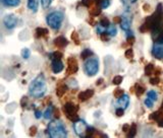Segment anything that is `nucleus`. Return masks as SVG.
Masks as SVG:
<instances>
[{
  "label": "nucleus",
  "mask_w": 163,
  "mask_h": 138,
  "mask_svg": "<svg viewBox=\"0 0 163 138\" xmlns=\"http://www.w3.org/2000/svg\"><path fill=\"white\" fill-rule=\"evenodd\" d=\"M46 90H47V85H46L43 74H39L29 85V94L35 99L42 98L45 95Z\"/></svg>",
  "instance_id": "obj_1"
},
{
  "label": "nucleus",
  "mask_w": 163,
  "mask_h": 138,
  "mask_svg": "<svg viewBox=\"0 0 163 138\" xmlns=\"http://www.w3.org/2000/svg\"><path fill=\"white\" fill-rule=\"evenodd\" d=\"M48 135L52 138H64L68 135L65 126L59 120H53L48 125Z\"/></svg>",
  "instance_id": "obj_2"
},
{
  "label": "nucleus",
  "mask_w": 163,
  "mask_h": 138,
  "mask_svg": "<svg viewBox=\"0 0 163 138\" xmlns=\"http://www.w3.org/2000/svg\"><path fill=\"white\" fill-rule=\"evenodd\" d=\"M64 19V14L61 11H53L51 13H49L46 18V22L47 24L54 31H58L61 28V24L63 23Z\"/></svg>",
  "instance_id": "obj_3"
},
{
  "label": "nucleus",
  "mask_w": 163,
  "mask_h": 138,
  "mask_svg": "<svg viewBox=\"0 0 163 138\" xmlns=\"http://www.w3.org/2000/svg\"><path fill=\"white\" fill-rule=\"evenodd\" d=\"M84 70L88 76H95L99 71V60L97 58H88L84 64Z\"/></svg>",
  "instance_id": "obj_4"
},
{
  "label": "nucleus",
  "mask_w": 163,
  "mask_h": 138,
  "mask_svg": "<svg viewBox=\"0 0 163 138\" xmlns=\"http://www.w3.org/2000/svg\"><path fill=\"white\" fill-rule=\"evenodd\" d=\"M78 110L79 108L73 103H68L63 106V112L66 117L70 121H77L78 120Z\"/></svg>",
  "instance_id": "obj_5"
},
{
  "label": "nucleus",
  "mask_w": 163,
  "mask_h": 138,
  "mask_svg": "<svg viewBox=\"0 0 163 138\" xmlns=\"http://www.w3.org/2000/svg\"><path fill=\"white\" fill-rule=\"evenodd\" d=\"M73 130L76 132V134L80 137H86V133L89 130V126L84 120H77L73 123Z\"/></svg>",
  "instance_id": "obj_6"
},
{
  "label": "nucleus",
  "mask_w": 163,
  "mask_h": 138,
  "mask_svg": "<svg viewBox=\"0 0 163 138\" xmlns=\"http://www.w3.org/2000/svg\"><path fill=\"white\" fill-rule=\"evenodd\" d=\"M18 22H19L18 16L12 13L5 15L3 18V24L7 30H12V28H14L16 26H18Z\"/></svg>",
  "instance_id": "obj_7"
},
{
  "label": "nucleus",
  "mask_w": 163,
  "mask_h": 138,
  "mask_svg": "<svg viewBox=\"0 0 163 138\" xmlns=\"http://www.w3.org/2000/svg\"><path fill=\"white\" fill-rule=\"evenodd\" d=\"M78 61L74 59V58H68V69H66V72L68 75L73 74L78 71Z\"/></svg>",
  "instance_id": "obj_8"
},
{
  "label": "nucleus",
  "mask_w": 163,
  "mask_h": 138,
  "mask_svg": "<svg viewBox=\"0 0 163 138\" xmlns=\"http://www.w3.org/2000/svg\"><path fill=\"white\" fill-rule=\"evenodd\" d=\"M51 68L52 71L55 74L57 73H60L62 70L64 69V64L62 63V61L60 59H55V60H52V63H51Z\"/></svg>",
  "instance_id": "obj_9"
},
{
  "label": "nucleus",
  "mask_w": 163,
  "mask_h": 138,
  "mask_svg": "<svg viewBox=\"0 0 163 138\" xmlns=\"http://www.w3.org/2000/svg\"><path fill=\"white\" fill-rule=\"evenodd\" d=\"M131 23H132V18L128 15H123L122 18V23H120V27H122V31L128 32L131 30Z\"/></svg>",
  "instance_id": "obj_10"
},
{
  "label": "nucleus",
  "mask_w": 163,
  "mask_h": 138,
  "mask_svg": "<svg viewBox=\"0 0 163 138\" xmlns=\"http://www.w3.org/2000/svg\"><path fill=\"white\" fill-rule=\"evenodd\" d=\"M152 55L157 59H163V45L157 44L154 46L152 50Z\"/></svg>",
  "instance_id": "obj_11"
},
{
  "label": "nucleus",
  "mask_w": 163,
  "mask_h": 138,
  "mask_svg": "<svg viewBox=\"0 0 163 138\" xmlns=\"http://www.w3.org/2000/svg\"><path fill=\"white\" fill-rule=\"evenodd\" d=\"M93 95H94L93 89H87V90H84V91H82V93L79 94V100L82 102H85V101H87V100L91 99Z\"/></svg>",
  "instance_id": "obj_12"
},
{
  "label": "nucleus",
  "mask_w": 163,
  "mask_h": 138,
  "mask_svg": "<svg viewBox=\"0 0 163 138\" xmlns=\"http://www.w3.org/2000/svg\"><path fill=\"white\" fill-rule=\"evenodd\" d=\"M128 104H129V98H128V95H125L123 94L122 97L118 98V101H117V105L120 107V108H122V109H127L128 106Z\"/></svg>",
  "instance_id": "obj_13"
},
{
  "label": "nucleus",
  "mask_w": 163,
  "mask_h": 138,
  "mask_svg": "<svg viewBox=\"0 0 163 138\" xmlns=\"http://www.w3.org/2000/svg\"><path fill=\"white\" fill-rule=\"evenodd\" d=\"M68 40H66L65 38L62 37V36L57 37L56 39L54 40V45H55L56 47H58V48H64L65 46H68Z\"/></svg>",
  "instance_id": "obj_14"
},
{
  "label": "nucleus",
  "mask_w": 163,
  "mask_h": 138,
  "mask_svg": "<svg viewBox=\"0 0 163 138\" xmlns=\"http://www.w3.org/2000/svg\"><path fill=\"white\" fill-rule=\"evenodd\" d=\"M28 8L33 12H37L39 8V0H28Z\"/></svg>",
  "instance_id": "obj_15"
},
{
  "label": "nucleus",
  "mask_w": 163,
  "mask_h": 138,
  "mask_svg": "<svg viewBox=\"0 0 163 138\" xmlns=\"http://www.w3.org/2000/svg\"><path fill=\"white\" fill-rule=\"evenodd\" d=\"M2 3L8 7H16L19 5L20 0H2Z\"/></svg>",
  "instance_id": "obj_16"
},
{
  "label": "nucleus",
  "mask_w": 163,
  "mask_h": 138,
  "mask_svg": "<svg viewBox=\"0 0 163 138\" xmlns=\"http://www.w3.org/2000/svg\"><path fill=\"white\" fill-rule=\"evenodd\" d=\"M48 34V30L44 28H36V37L37 38H42Z\"/></svg>",
  "instance_id": "obj_17"
},
{
  "label": "nucleus",
  "mask_w": 163,
  "mask_h": 138,
  "mask_svg": "<svg viewBox=\"0 0 163 138\" xmlns=\"http://www.w3.org/2000/svg\"><path fill=\"white\" fill-rule=\"evenodd\" d=\"M66 90H68V85H65V84H61L57 87V89H56V95H58V97H62L65 93H66Z\"/></svg>",
  "instance_id": "obj_18"
},
{
  "label": "nucleus",
  "mask_w": 163,
  "mask_h": 138,
  "mask_svg": "<svg viewBox=\"0 0 163 138\" xmlns=\"http://www.w3.org/2000/svg\"><path fill=\"white\" fill-rule=\"evenodd\" d=\"M53 110H54L53 106H48V108L46 109V111L44 113V116H43L46 120H49L52 117V115H53Z\"/></svg>",
  "instance_id": "obj_19"
},
{
  "label": "nucleus",
  "mask_w": 163,
  "mask_h": 138,
  "mask_svg": "<svg viewBox=\"0 0 163 138\" xmlns=\"http://www.w3.org/2000/svg\"><path fill=\"white\" fill-rule=\"evenodd\" d=\"M135 94H136V95L137 97H141L142 95H143L144 93H145V87L144 86H142L141 84H139V83H138V84H136L135 85Z\"/></svg>",
  "instance_id": "obj_20"
},
{
  "label": "nucleus",
  "mask_w": 163,
  "mask_h": 138,
  "mask_svg": "<svg viewBox=\"0 0 163 138\" xmlns=\"http://www.w3.org/2000/svg\"><path fill=\"white\" fill-rule=\"evenodd\" d=\"M107 33H108V34H109L111 37L116 36V34H117V28H116V27H115V23H114V24H110V26L108 27V28H107Z\"/></svg>",
  "instance_id": "obj_21"
},
{
  "label": "nucleus",
  "mask_w": 163,
  "mask_h": 138,
  "mask_svg": "<svg viewBox=\"0 0 163 138\" xmlns=\"http://www.w3.org/2000/svg\"><path fill=\"white\" fill-rule=\"evenodd\" d=\"M147 98L151 99L153 102H156L158 99V95L155 90H149L147 93Z\"/></svg>",
  "instance_id": "obj_22"
},
{
  "label": "nucleus",
  "mask_w": 163,
  "mask_h": 138,
  "mask_svg": "<svg viewBox=\"0 0 163 138\" xmlns=\"http://www.w3.org/2000/svg\"><path fill=\"white\" fill-rule=\"evenodd\" d=\"M92 55H93V52H92L90 49H85V50H83L81 57L83 59H87V58H90Z\"/></svg>",
  "instance_id": "obj_23"
},
{
  "label": "nucleus",
  "mask_w": 163,
  "mask_h": 138,
  "mask_svg": "<svg viewBox=\"0 0 163 138\" xmlns=\"http://www.w3.org/2000/svg\"><path fill=\"white\" fill-rule=\"evenodd\" d=\"M62 56H63V54L59 51H56V52H53L50 54V59L51 60H55V59H61Z\"/></svg>",
  "instance_id": "obj_24"
},
{
  "label": "nucleus",
  "mask_w": 163,
  "mask_h": 138,
  "mask_svg": "<svg viewBox=\"0 0 163 138\" xmlns=\"http://www.w3.org/2000/svg\"><path fill=\"white\" fill-rule=\"evenodd\" d=\"M96 31H97V34L102 35V34H104V33L107 32V28H105L104 26H102V24L99 23L97 24V27H96Z\"/></svg>",
  "instance_id": "obj_25"
},
{
  "label": "nucleus",
  "mask_w": 163,
  "mask_h": 138,
  "mask_svg": "<svg viewBox=\"0 0 163 138\" xmlns=\"http://www.w3.org/2000/svg\"><path fill=\"white\" fill-rule=\"evenodd\" d=\"M155 70V67H154L153 64H148L145 67V73L146 75H151L153 73V71Z\"/></svg>",
  "instance_id": "obj_26"
},
{
  "label": "nucleus",
  "mask_w": 163,
  "mask_h": 138,
  "mask_svg": "<svg viewBox=\"0 0 163 138\" xmlns=\"http://www.w3.org/2000/svg\"><path fill=\"white\" fill-rule=\"evenodd\" d=\"M128 137H133L136 135V133H137V125L136 124H133L132 126H131V128H129V130H128Z\"/></svg>",
  "instance_id": "obj_27"
},
{
  "label": "nucleus",
  "mask_w": 163,
  "mask_h": 138,
  "mask_svg": "<svg viewBox=\"0 0 163 138\" xmlns=\"http://www.w3.org/2000/svg\"><path fill=\"white\" fill-rule=\"evenodd\" d=\"M122 80H123V77L122 75H116V76H114L113 79H112V82H113V84L118 85L122 82Z\"/></svg>",
  "instance_id": "obj_28"
},
{
  "label": "nucleus",
  "mask_w": 163,
  "mask_h": 138,
  "mask_svg": "<svg viewBox=\"0 0 163 138\" xmlns=\"http://www.w3.org/2000/svg\"><path fill=\"white\" fill-rule=\"evenodd\" d=\"M100 6L102 9H106L110 6V0H100Z\"/></svg>",
  "instance_id": "obj_29"
},
{
  "label": "nucleus",
  "mask_w": 163,
  "mask_h": 138,
  "mask_svg": "<svg viewBox=\"0 0 163 138\" xmlns=\"http://www.w3.org/2000/svg\"><path fill=\"white\" fill-rule=\"evenodd\" d=\"M155 42H156V44L163 45V31H161L159 34L155 37Z\"/></svg>",
  "instance_id": "obj_30"
},
{
  "label": "nucleus",
  "mask_w": 163,
  "mask_h": 138,
  "mask_svg": "<svg viewBox=\"0 0 163 138\" xmlns=\"http://www.w3.org/2000/svg\"><path fill=\"white\" fill-rule=\"evenodd\" d=\"M30 55H31V52H30V50L29 49L24 48V49L22 50V57L24 58V59H29Z\"/></svg>",
  "instance_id": "obj_31"
},
{
  "label": "nucleus",
  "mask_w": 163,
  "mask_h": 138,
  "mask_svg": "<svg viewBox=\"0 0 163 138\" xmlns=\"http://www.w3.org/2000/svg\"><path fill=\"white\" fill-rule=\"evenodd\" d=\"M41 3H42V6H43L44 9H46V8L50 7V5H51V3H52V0H41Z\"/></svg>",
  "instance_id": "obj_32"
},
{
  "label": "nucleus",
  "mask_w": 163,
  "mask_h": 138,
  "mask_svg": "<svg viewBox=\"0 0 163 138\" xmlns=\"http://www.w3.org/2000/svg\"><path fill=\"white\" fill-rule=\"evenodd\" d=\"M90 13L91 15H93V16H98L100 13H101V9L100 8H92V9L90 10Z\"/></svg>",
  "instance_id": "obj_33"
},
{
  "label": "nucleus",
  "mask_w": 163,
  "mask_h": 138,
  "mask_svg": "<svg viewBox=\"0 0 163 138\" xmlns=\"http://www.w3.org/2000/svg\"><path fill=\"white\" fill-rule=\"evenodd\" d=\"M124 93H123V89H116L115 90H114V93H113V95L116 98V99H118V98H120L122 97V95H123Z\"/></svg>",
  "instance_id": "obj_34"
},
{
  "label": "nucleus",
  "mask_w": 163,
  "mask_h": 138,
  "mask_svg": "<svg viewBox=\"0 0 163 138\" xmlns=\"http://www.w3.org/2000/svg\"><path fill=\"white\" fill-rule=\"evenodd\" d=\"M137 1V0H122V3L123 4V5L127 7V8H128L129 6L132 5V4H133Z\"/></svg>",
  "instance_id": "obj_35"
},
{
  "label": "nucleus",
  "mask_w": 163,
  "mask_h": 138,
  "mask_svg": "<svg viewBox=\"0 0 163 138\" xmlns=\"http://www.w3.org/2000/svg\"><path fill=\"white\" fill-rule=\"evenodd\" d=\"M125 58H128V59H133V49H128L127 51H125Z\"/></svg>",
  "instance_id": "obj_36"
},
{
  "label": "nucleus",
  "mask_w": 163,
  "mask_h": 138,
  "mask_svg": "<svg viewBox=\"0 0 163 138\" xmlns=\"http://www.w3.org/2000/svg\"><path fill=\"white\" fill-rule=\"evenodd\" d=\"M100 23H101L102 26H104L105 28H108V27L110 26V22H109V19L106 18H102L101 20H100Z\"/></svg>",
  "instance_id": "obj_37"
},
{
  "label": "nucleus",
  "mask_w": 163,
  "mask_h": 138,
  "mask_svg": "<svg viewBox=\"0 0 163 138\" xmlns=\"http://www.w3.org/2000/svg\"><path fill=\"white\" fill-rule=\"evenodd\" d=\"M144 104H145V106H146V107H148V108H152V107H153V105H154V102L152 101L151 99L147 98V99L145 100Z\"/></svg>",
  "instance_id": "obj_38"
},
{
  "label": "nucleus",
  "mask_w": 163,
  "mask_h": 138,
  "mask_svg": "<svg viewBox=\"0 0 163 138\" xmlns=\"http://www.w3.org/2000/svg\"><path fill=\"white\" fill-rule=\"evenodd\" d=\"M115 114H116V116L117 117H122V116H123V114H124V109H122V108H117L116 109V111H115Z\"/></svg>",
  "instance_id": "obj_39"
},
{
  "label": "nucleus",
  "mask_w": 163,
  "mask_h": 138,
  "mask_svg": "<svg viewBox=\"0 0 163 138\" xmlns=\"http://www.w3.org/2000/svg\"><path fill=\"white\" fill-rule=\"evenodd\" d=\"M93 1H95V0H82V4L86 7H90L92 5V3H93Z\"/></svg>",
  "instance_id": "obj_40"
},
{
  "label": "nucleus",
  "mask_w": 163,
  "mask_h": 138,
  "mask_svg": "<svg viewBox=\"0 0 163 138\" xmlns=\"http://www.w3.org/2000/svg\"><path fill=\"white\" fill-rule=\"evenodd\" d=\"M72 39H73L74 42H76V44H79V43H80V38H79L78 33H76V32L73 33V34H72Z\"/></svg>",
  "instance_id": "obj_41"
},
{
  "label": "nucleus",
  "mask_w": 163,
  "mask_h": 138,
  "mask_svg": "<svg viewBox=\"0 0 163 138\" xmlns=\"http://www.w3.org/2000/svg\"><path fill=\"white\" fill-rule=\"evenodd\" d=\"M150 82H151V84H159V82H160V78L156 76V77H153L150 79Z\"/></svg>",
  "instance_id": "obj_42"
},
{
  "label": "nucleus",
  "mask_w": 163,
  "mask_h": 138,
  "mask_svg": "<svg viewBox=\"0 0 163 138\" xmlns=\"http://www.w3.org/2000/svg\"><path fill=\"white\" fill-rule=\"evenodd\" d=\"M100 36H101V40H102V41H104V42L108 41V40H109V38L111 37L109 34H108V33H107V34H106V33H104V34L100 35Z\"/></svg>",
  "instance_id": "obj_43"
},
{
  "label": "nucleus",
  "mask_w": 163,
  "mask_h": 138,
  "mask_svg": "<svg viewBox=\"0 0 163 138\" xmlns=\"http://www.w3.org/2000/svg\"><path fill=\"white\" fill-rule=\"evenodd\" d=\"M129 128H131V125L125 124V125H123V126H122V131H123V132H128Z\"/></svg>",
  "instance_id": "obj_44"
},
{
  "label": "nucleus",
  "mask_w": 163,
  "mask_h": 138,
  "mask_svg": "<svg viewBox=\"0 0 163 138\" xmlns=\"http://www.w3.org/2000/svg\"><path fill=\"white\" fill-rule=\"evenodd\" d=\"M36 130H37V127L36 126H33L30 128V135H35V133H36Z\"/></svg>",
  "instance_id": "obj_45"
},
{
  "label": "nucleus",
  "mask_w": 163,
  "mask_h": 138,
  "mask_svg": "<svg viewBox=\"0 0 163 138\" xmlns=\"http://www.w3.org/2000/svg\"><path fill=\"white\" fill-rule=\"evenodd\" d=\"M35 117H36L37 119H40L41 117H42V113H41V111L36 110V111H35Z\"/></svg>",
  "instance_id": "obj_46"
},
{
  "label": "nucleus",
  "mask_w": 163,
  "mask_h": 138,
  "mask_svg": "<svg viewBox=\"0 0 163 138\" xmlns=\"http://www.w3.org/2000/svg\"><path fill=\"white\" fill-rule=\"evenodd\" d=\"M122 23V18H119V16H116L114 18V23Z\"/></svg>",
  "instance_id": "obj_47"
},
{
  "label": "nucleus",
  "mask_w": 163,
  "mask_h": 138,
  "mask_svg": "<svg viewBox=\"0 0 163 138\" xmlns=\"http://www.w3.org/2000/svg\"><path fill=\"white\" fill-rule=\"evenodd\" d=\"M158 126L161 127V128H163V117H162V118H161L159 121H158Z\"/></svg>",
  "instance_id": "obj_48"
},
{
  "label": "nucleus",
  "mask_w": 163,
  "mask_h": 138,
  "mask_svg": "<svg viewBox=\"0 0 163 138\" xmlns=\"http://www.w3.org/2000/svg\"><path fill=\"white\" fill-rule=\"evenodd\" d=\"M102 81H103V78H100L99 80H97V85L101 84V83H102Z\"/></svg>",
  "instance_id": "obj_49"
}]
</instances>
